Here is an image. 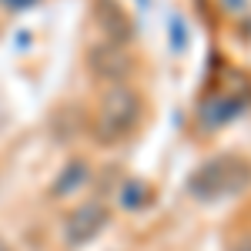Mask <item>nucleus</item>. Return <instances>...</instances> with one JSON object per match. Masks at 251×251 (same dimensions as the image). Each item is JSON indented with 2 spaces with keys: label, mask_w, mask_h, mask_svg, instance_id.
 I'll list each match as a JSON object with an SVG mask.
<instances>
[{
  "label": "nucleus",
  "mask_w": 251,
  "mask_h": 251,
  "mask_svg": "<svg viewBox=\"0 0 251 251\" xmlns=\"http://www.w3.org/2000/svg\"><path fill=\"white\" fill-rule=\"evenodd\" d=\"M87 177H91V168L84 164V161H67L64 164V171L57 174V181H54V188H50V194L54 198H67V194H74V191H80L84 184H87Z\"/></svg>",
  "instance_id": "6"
},
{
  "label": "nucleus",
  "mask_w": 251,
  "mask_h": 251,
  "mask_svg": "<svg viewBox=\"0 0 251 251\" xmlns=\"http://www.w3.org/2000/svg\"><path fill=\"white\" fill-rule=\"evenodd\" d=\"M107 221H111V211H107L100 201L77 204L74 211L64 218V241H67V248H84V245H91L97 234L107 228Z\"/></svg>",
  "instance_id": "4"
},
{
  "label": "nucleus",
  "mask_w": 251,
  "mask_h": 251,
  "mask_svg": "<svg viewBox=\"0 0 251 251\" xmlns=\"http://www.w3.org/2000/svg\"><path fill=\"white\" fill-rule=\"evenodd\" d=\"M251 188V161L241 154H218L194 168L188 177V194L201 204L231 201Z\"/></svg>",
  "instance_id": "1"
},
{
  "label": "nucleus",
  "mask_w": 251,
  "mask_h": 251,
  "mask_svg": "<svg viewBox=\"0 0 251 251\" xmlns=\"http://www.w3.org/2000/svg\"><path fill=\"white\" fill-rule=\"evenodd\" d=\"M148 201H151V191H148V184H144V181H127V184H124V191H121V204H124L127 211L144 208Z\"/></svg>",
  "instance_id": "8"
},
{
  "label": "nucleus",
  "mask_w": 251,
  "mask_h": 251,
  "mask_svg": "<svg viewBox=\"0 0 251 251\" xmlns=\"http://www.w3.org/2000/svg\"><path fill=\"white\" fill-rule=\"evenodd\" d=\"M0 251H14V248H10V245H7V241H3V238H0Z\"/></svg>",
  "instance_id": "13"
},
{
  "label": "nucleus",
  "mask_w": 251,
  "mask_h": 251,
  "mask_svg": "<svg viewBox=\"0 0 251 251\" xmlns=\"http://www.w3.org/2000/svg\"><path fill=\"white\" fill-rule=\"evenodd\" d=\"M7 10H27V7H34V3H40V0H0Z\"/></svg>",
  "instance_id": "11"
},
{
  "label": "nucleus",
  "mask_w": 251,
  "mask_h": 251,
  "mask_svg": "<svg viewBox=\"0 0 251 251\" xmlns=\"http://www.w3.org/2000/svg\"><path fill=\"white\" fill-rule=\"evenodd\" d=\"M241 107H245V100H241V97L221 94V97H214V100H208V104L201 107V121H204L208 127H221V124H228Z\"/></svg>",
  "instance_id": "7"
},
{
  "label": "nucleus",
  "mask_w": 251,
  "mask_h": 251,
  "mask_svg": "<svg viewBox=\"0 0 251 251\" xmlns=\"http://www.w3.org/2000/svg\"><path fill=\"white\" fill-rule=\"evenodd\" d=\"M87 67L97 80H107L111 87L114 84H127V77L134 74V54L127 47H117V44H94L87 50Z\"/></svg>",
  "instance_id": "3"
},
{
  "label": "nucleus",
  "mask_w": 251,
  "mask_h": 251,
  "mask_svg": "<svg viewBox=\"0 0 251 251\" xmlns=\"http://www.w3.org/2000/svg\"><path fill=\"white\" fill-rule=\"evenodd\" d=\"M141 3H148V0H141Z\"/></svg>",
  "instance_id": "14"
},
{
  "label": "nucleus",
  "mask_w": 251,
  "mask_h": 251,
  "mask_svg": "<svg viewBox=\"0 0 251 251\" xmlns=\"http://www.w3.org/2000/svg\"><path fill=\"white\" fill-rule=\"evenodd\" d=\"M228 251H251V231H245V234H238V238H231Z\"/></svg>",
  "instance_id": "9"
},
{
  "label": "nucleus",
  "mask_w": 251,
  "mask_h": 251,
  "mask_svg": "<svg viewBox=\"0 0 251 251\" xmlns=\"http://www.w3.org/2000/svg\"><path fill=\"white\" fill-rule=\"evenodd\" d=\"M225 7H231V10H238V7H241V0H225Z\"/></svg>",
  "instance_id": "12"
},
{
  "label": "nucleus",
  "mask_w": 251,
  "mask_h": 251,
  "mask_svg": "<svg viewBox=\"0 0 251 251\" xmlns=\"http://www.w3.org/2000/svg\"><path fill=\"white\" fill-rule=\"evenodd\" d=\"M141 94H137L131 84H114L100 94V104H97L94 114V134L97 144L111 148V144H121L127 134H134L137 121H141Z\"/></svg>",
  "instance_id": "2"
},
{
  "label": "nucleus",
  "mask_w": 251,
  "mask_h": 251,
  "mask_svg": "<svg viewBox=\"0 0 251 251\" xmlns=\"http://www.w3.org/2000/svg\"><path fill=\"white\" fill-rule=\"evenodd\" d=\"M91 14H94L97 30L104 34L107 44L127 47V44L134 40V20H131V14L121 7V0H94Z\"/></svg>",
  "instance_id": "5"
},
{
  "label": "nucleus",
  "mask_w": 251,
  "mask_h": 251,
  "mask_svg": "<svg viewBox=\"0 0 251 251\" xmlns=\"http://www.w3.org/2000/svg\"><path fill=\"white\" fill-rule=\"evenodd\" d=\"M171 30H174V50H181V47H184V27H181V17L171 20Z\"/></svg>",
  "instance_id": "10"
}]
</instances>
